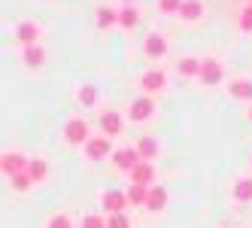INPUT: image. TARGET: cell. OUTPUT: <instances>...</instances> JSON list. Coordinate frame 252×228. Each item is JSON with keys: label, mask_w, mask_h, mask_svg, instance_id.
Returning a JSON list of instances; mask_svg holds the SVG:
<instances>
[{"label": "cell", "mask_w": 252, "mask_h": 228, "mask_svg": "<svg viewBox=\"0 0 252 228\" xmlns=\"http://www.w3.org/2000/svg\"><path fill=\"white\" fill-rule=\"evenodd\" d=\"M137 22H140V15H137V9H134V6L119 9V25H122L125 31H134V28H137Z\"/></svg>", "instance_id": "obj_19"}, {"label": "cell", "mask_w": 252, "mask_h": 228, "mask_svg": "<svg viewBox=\"0 0 252 228\" xmlns=\"http://www.w3.org/2000/svg\"><path fill=\"white\" fill-rule=\"evenodd\" d=\"M143 55L152 58V61H161L167 55V40L161 37V33H149V37L143 40Z\"/></svg>", "instance_id": "obj_5"}, {"label": "cell", "mask_w": 252, "mask_h": 228, "mask_svg": "<svg viewBox=\"0 0 252 228\" xmlns=\"http://www.w3.org/2000/svg\"><path fill=\"white\" fill-rule=\"evenodd\" d=\"M240 28H243L246 33H252V3L240 12Z\"/></svg>", "instance_id": "obj_28"}, {"label": "cell", "mask_w": 252, "mask_h": 228, "mask_svg": "<svg viewBox=\"0 0 252 228\" xmlns=\"http://www.w3.org/2000/svg\"><path fill=\"white\" fill-rule=\"evenodd\" d=\"M197 76H201L204 85H219L222 82V64L216 58H204L201 61V73H197Z\"/></svg>", "instance_id": "obj_8"}, {"label": "cell", "mask_w": 252, "mask_h": 228, "mask_svg": "<svg viewBox=\"0 0 252 228\" xmlns=\"http://www.w3.org/2000/svg\"><path fill=\"white\" fill-rule=\"evenodd\" d=\"M146 186H131L128 192H125V195H128V204H143V207H146Z\"/></svg>", "instance_id": "obj_24"}, {"label": "cell", "mask_w": 252, "mask_h": 228, "mask_svg": "<svg viewBox=\"0 0 252 228\" xmlns=\"http://www.w3.org/2000/svg\"><path fill=\"white\" fill-rule=\"evenodd\" d=\"M103 207L110 210V216L113 213H125V207H128V195L125 192H103Z\"/></svg>", "instance_id": "obj_10"}, {"label": "cell", "mask_w": 252, "mask_h": 228, "mask_svg": "<svg viewBox=\"0 0 252 228\" xmlns=\"http://www.w3.org/2000/svg\"><path fill=\"white\" fill-rule=\"evenodd\" d=\"M22 58H25L28 67H40V64L46 61V55H43L40 46H25V55H22Z\"/></svg>", "instance_id": "obj_20"}, {"label": "cell", "mask_w": 252, "mask_h": 228, "mask_svg": "<svg viewBox=\"0 0 252 228\" xmlns=\"http://www.w3.org/2000/svg\"><path fill=\"white\" fill-rule=\"evenodd\" d=\"M201 15H204V3H201V0H183V3H179V19L197 22Z\"/></svg>", "instance_id": "obj_13"}, {"label": "cell", "mask_w": 252, "mask_h": 228, "mask_svg": "<svg viewBox=\"0 0 252 228\" xmlns=\"http://www.w3.org/2000/svg\"><path fill=\"white\" fill-rule=\"evenodd\" d=\"M164 82H167V76H164V70H146V73H143V79H140V89L143 92H146L149 98L155 95V92H161V89H164Z\"/></svg>", "instance_id": "obj_7"}, {"label": "cell", "mask_w": 252, "mask_h": 228, "mask_svg": "<svg viewBox=\"0 0 252 228\" xmlns=\"http://www.w3.org/2000/svg\"><path fill=\"white\" fill-rule=\"evenodd\" d=\"M140 162H143V159H140L137 146H122V149H116V152H113V164H116L119 170H128V173H131Z\"/></svg>", "instance_id": "obj_3"}, {"label": "cell", "mask_w": 252, "mask_h": 228, "mask_svg": "<svg viewBox=\"0 0 252 228\" xmlns=\"http://www.w3.org/2000/svg\"><path fill=\"white\" fill-rule=\"evenodd\" d=\"M9 183H12V189H15V192H28V189L33 186L28 173H19V177H9Z\"/></svg>", "instance_id": "obj_25"}, {"label": "cell", "mask_w": 252, "mask_h": 228, "mask_svg": "<svg viewBox=\"0 0 252 228\" xmlns=\"http://www.w3.org/2000/svg\"><path fill=\"white\" fill-rule=\"evenodd\" d=\"M246 116H249V122H252V110H249V113H246Z\"/></svg>", "instance_id": "obj_31"}, {"label": "cell", "mask_w": 252, "mask_h": 228, "mask_svg": "<svg viewBox=\"0 0 252 228\" xmlns=\"http://www.w3.org/2000/svg\"><path fill=\"white\" fill-rule=\"evenodd\" d=\"M113 143H110V137H88V143H85V155L92 162H100L106 159V155H113Z\"/></svg>", "instance_id": "obj_4"}, {"label": "cell", "mask_w": 252, "mask_h": 228, "mask_svg": "<svg viewBox=\"0 0 252 228\" xmlns=\"http://www.w3.org/2000/svg\"><path fill=\"white\" fill-rule=\"evenodd\" d=\"M25 173L31 177V183H43V180L49 177V164H46L43 159H31V162H28V170H25Z\"/></svg>", "instance_id": "obj_16"}, {"label": "cell", "mask_w": 252, "mask_h": 228, "mask_svg": "<svg viewBox=\"0 0 252 228\" xmlns=\"http://www.w3.org/2000/svg\"><path fill=\"white\" fill-rule=\"evenodd\" d=\"M137 152H140V159H143V162H152L155 155H158V140H155V137H140Z\"/></svg>", "instance_id": "obj_17"}, {"label": "cell", "mask_w": 252, "mask_h": 228, "mask_svg": "<svg viewBox=\"0 0 252 228\" xmlns=\"http://www.w3.org/2000/svg\"><path fill=\"white\" fill-rule=\"evenodd\" d=\"M49 228H73V225H70V219L64 213H55V216L49 219Z\"/></svg>", "instance_id": "obj_29"}, {"label": "cell", "mask_w": 252, "mask_h": 228, "mask_svg": "<svg viewBox=\"0 0 252 228\" xmlns=\"http://www.w3.org/2000/svg\"><path fill=\"white\" fill-rule=\"evenodd\" d=\"M116 22H119V9H113V6H100L97 9V25L100 28H110Z\"/></svg>", "instance_id": "obj_21"}, {"label": "cell", "mask_w": 252, "mask_h": 228, "mask_svg": "<svg viewBox=\"0 0 252 228\" xmlns=\"http://www.w3.org/2000/svg\"><path fill=\"white\" fill-rule=\"evenodd\" d=\"M28 155H22V152H3L0 155V170L6 173V177H19V173H25L28 170Z\"/></svg>", "instance_id": "obj_1"}, {"label": "cell", "mask_w": 252, "mask_h": 228, "mask_svg": "<svg viewBox=\"0 0 252 228\" xmlns=\"http://www.w3.org/2000/svg\"><path fill=\"white\" fill-rule=\"evenodd\" d=\"M15 37H19L25 46H37V40H40V25H33V22H22L19 28H15Z\"/></svg>", "instance_id": "obj_11"}, {"label": "cell", "mask_w": 252, "mask_h": 228, "mask_svg": "<svg viewBox=\"0 0 252 228\" xmlns=\"http://www.w3.org/2000/svg\"><path fill=\"white\" fill-rule=\"evenodd\" d=\"M234 198L237 201H252V180H237V186H234Z\"/></svg>", "instance_id": "obj_23"}, {"label": "cell", "mask_w": 252, "mask_h": 228, "mask_svg": "<svg viewBox=\"0 0 252 228\" xmlns=\"http://www.w3.org/2000/svg\"><path fill=\"white\" fill-rule=\"evenodd\" d=\"M82 228H106V222L100 216H85L82 219Z\"/></svg>", "instance_id": "obj_30"}, {"label": "cell", "mask_w": 252, "mask_h": 228, "mask_svg": "<svg viewBox=\"0 0 252 228\" xmlns=\"http://www.w3.org/2000/svg\"><path fill=\"white\" fill-rule=\"evenodd\" d=\"M131 186H155V164L152 162H140L134 170H131Z\"/></svg>", "instance_id": "obj_9"}, {"label": "cell", "mask_w": 252, "mask_h": 228, "mask_svg": "<svg viewBox=\"0 0 252 228\" xmlns=\"http://www.w3.org/2000/svg\"><path fill=\"white\" fill-rule=\"evenodd\" d=\"M176 70H179L183 76H197V73H201V58H194V55L179 58V61H176Z\"/></svg>", "instance_id": "obj_18"}, {"label": "cell", "mask_w": 252, "mask_h": 228, "mask_svg": "<svg viewBox=\"0 0 252 228\" xmlns=\"http://www.w3.org/2000/svg\"><path fill=\"white\" fill-rule=\"evenodd\" d=\"M100 128H103V137H116V134L122 131V116H119L116 110H106V113L100 116Z\"/></svg>", "instance_id": "obj_12"}, {"label": "cell", "mask_w": 252, "mask_h": 228, "mask_svg": "<svg viewBox=\"0 0 252 228\" xmlns=\"http://www.w3.org/2000/svg\"><path fill=\"white\" fill-rule=\"evenodd\" d=\"M167 204V189L164 186H149V192H146V207L149 210H161Z\"/></svg>", "instance_id": "obj_14"}, {"label": "cell", "mask_w": 252, "mask_h": 228, "mask_svg": "<svg viewBox=\"0 0 252 228\" xmlns=\"http://www.w3.org/2000/svg\"><path fill=\"white\" fill-rule=\"evenodd\" d=\"M152 113H155V100H152L149 95L131 100V110H128L131 122H146V119H152Z\"/></svg>", "instance_id": "obj_6"}, {"label": "cell", "mask_w": 252, "mask_h": 228, "mask_svg": "<svg viewBox=\"0 0 252 228\" xmlns=\"http://www.w3.org/2000/svg\"><path fill=\"white\" fill-rule=\"evenodd\" d=\"M179 3H183V0H158V9L173 15V12H179Z\"/></svg>", "instance_id": "obj_27"}, {"label": "cell", "mask_w": 252, "mask_h": 228, "mask_svg": "<svg viewBox=\"0 0 252 228\" xmlns=\"http://www.w3.org/2000/svg\"><path fill=\"white\" fill-rule=\"evenodd\" d=\"M64 140L70 146H82L88 143V122L85 119H70L64 125Z\"/></svg>", "instance_id": "obj_2"}, {"label": "cell", "mask_w": 252, "mask_h": 228, "mask_svg": "<svg viewBox=\"0 0 252 228\" xmlns=\"http://www.w3.org/2000/svg\"><path fill=\"white\" fill-rule=\"evenodd\" d=\"M106 228H131V222H128L125 213H113L110 219H106Z\"/></svg>", "instance_id": "obj_26"}, {"label": "cell", "mask_w": 252, "mask_h": 228, "mask_svg": "<svg viewBox=\"0 0 252 228\" xmlns=\"http://www.w3.org/2000/svg\"><path fill=\"white\" fill-rule=\"evenodd\" d=\"M228 95L237 100H252V82L249 79H234L228 82Z\"/></svg>", "instance_id": "obj_15"}, {"label": "cell", "mask_w": 252, "mask_h": 228, "mask_svg": "<svg viewBox=\"0 0 252 228\" xmlns=\"http://www.w3.org/2000/svg\"><path fill=\"white\" fill-rule=\"evenodd\" d=\"M76 98H79L82 107H94V103H97V89H94V85H82V89L76 92Z\"/></svg>", "instance_id": "obj_22"}]
</instances>
